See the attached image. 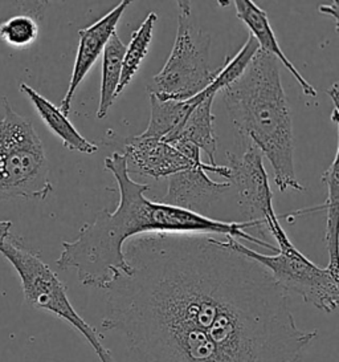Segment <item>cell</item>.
Returning <instances> with one entry per match:
<instances>
[{"instance_id": "6", "label": "cell", "mask_w": 339, "mask_h": 362, "mask_svg": "<svg viewBox=\"0 0 339 362\" xmlns=\"http://www.w3.org/2000/svg\"><path fill=\"white\" fill-rule=\"evenodd\" d=\"M0 254L4 256L20 277L27 304L51 312L77 330L95 351L100 362H114L110 351L102 342V336L89 325L74 309L68 298L66 286L42 257L24 245L23 239L12 233L0 235Z\"/></svg>"}, {"instance_id": "12", "label": "cell", "mask_w": 339, "mask_h": 362, "mask_svg": "<svg viewBox=\"0 0 339 362\" xmlns=\"http://www.w3.org/2000/svg\"><path fill=\"white\" fill-rule=\"evenodd\" d=\"M236 8V15L242 22L249 28L251 36H254V40L258 44L260 49L273 54L278 63L285 66L286 69L296 78L297 83L301 86L302 92L307 97L317 96L316 88L311 86L301 72L297 69L296 65L293 64L281 49L280 44L277 42L275 31L270 25L268 13L260 8L252 0H234L231 1Z\"/></svg>"}, {"instance_id": "17", "label": "cell", "mask_w": 339, "mask_h": 362, "mask_svg": "<svg viewBox=\"0 0 339 362\" xmlns=\"http://www.w3.org/2000/svg\"><path fill=\"white\" fill-rule=\"evenodd\" d=\"M125 51H126V45L121 40L118 33H113L102 52L100 105L95 115L98 119H104L109 113V109L114 104V100L117 98V88L122 75V63H124Z\"/></svg>"}, {"instance_id": "3", "label": "cell", "mask_w": 339, "mask_h": 362, "mask_svg": "<svg viewBox=\"0 0 339 362\" xmlns=\"http://www.w3.org/2000/svg\"><path fill=\"white\" fill-rule=\"evenodd\" d=\"M222 93L237 133L269 160L278 190L305 192L296 178L292 113L275 56L258 49L243 75Z\"/></svg>"}, {"instance_id": "10", "label": "cell", "mask_w": 339, "mask_h": 362, "mask_svg": "<svg viewBox=\"0 0 339 362\" xmlns=\"http://www.w3.org/2000/svg\"><path fill=\"white\" fill-rule=\"evenodd\" d=\"M130 0L119 1L112 11L107 12L100 21L78 31L80 42L74 59L73 72L71 76L68 90L59 107L66 117L71 113L72 101L77 88L84 81L85 77L93 68L97 59L104 52L106 44L112 37V35L117 33L118 23L126 11L127 7L130 6Z\"/></svg>"}, {"instance_id": "5", "label": "cell", "mask_w": 339, "mask_h": 362, "mask_svg": "<svg viewBox=\"0 0 339 362\" xmlns=\"http://www.w3.org/2000/svg\"><path fill=\"white\" fill-rule=\"evenodd\" d=\"M265 223L268 233L273 235L277 242L275 255L260 254L232 236L225 238L237 252L264 267L287 293L295 292L305 303L325 313L334 312L339 304V269L321 268L297 250L280 223L275 211L268 215Z\"/></svg>"}, {"instance_id": "7", "label": "cell", "mask_w": 339, "mask_h": 362, "mask_svg": "<svg viewBox=\"0 0 339 362\" xmlns=\"http://www.w3.org/2000/svg\"><path fill=\"white\" fill-rule=\"evenodd\" d=\"M210 36L192 21L190 1H178V31L169 59L148 86V95L162 101H186L211 84L218 69L208 63Z\"/></svg>"}, {"instance_id": "19", "label": "cell", "mask_w": 339, "mask_h": 362, "mask_svg": "<svg viewBox=\"0 0 339 362\" xmlns=\"http://www.w3.org/2000/svg\"><path fill=\"white\" fill-rule=\"evenodd\" d=\"M39 21L30 13H19L0 23V40L16 49L31 47L39 37Z\"/></svg>"}, {"instance_id": "11", "label": "cell", "mask_w": 339, "mask_h": 362, "mask_svg": "<svg viewBox=\"0 0 339 362\" xmlns=\"http://www.w3.org/2000/svg\"><path fill=\"white\" fill-rule=\"evenodd\" d=\"M124 151L122 154L126 157L127 163H133L141 174L155 180L170 178L201 162L191 160L163 139H150L141 134L127 139Z\"/></svg>"}, {"instance_id": "13", "label": "cell", "mask_w": 339, "mask_h": 362, "mask_svg": "<svg viewBox=\"0 0 339 362\" xmlns=\"http://www.w3.org/2000/svg\"><path fill=\"white\" fill-rule=\"evenodd\" d=\"M19 89L21 93L25 95L31 101L32 105L36 109L42 122L48 127L53 134H56L59 139H61L65 149L84 153V154L97 153L98 146L78 133V130L74 128L73 124L60 110V107L53 105L48 98L42 96L37 90H35L32 86H27L24 83L20 84Z\"/></svg>"}, {"instance_id": "16", "label": "cell", "mask_w": 339, "mask_h": 362, "mask_svg": "<svg viewBox=\"0 0 339 362\" xmlns=\"http://www.w3.org/2000/svg\"><path fill=\"white\" fill-rule=\"evenodd\" d=\"M339 148L335 153L334 160L328 166V170L322 174V182L328 189V199L322 206L313 210H302L298 213H310V211H326V233L325 242L328 251V267L333 269H339L338 266V218H339Z\"/></svg>"}, {"instance_id": "4", "label": "cell", "mask_w": 339, "mask_h": 362, "mask_svg": "<svg viewBox=\"0 0 339 362\" xmlns=\"http://www.w3.org/2000/svg\"><path fill=\"white\" fill-rule=\"evenodd\" d=\"M0 201L45 199L53 192L49 163L31 119L23 117L1 97Z\"/></svg>"}, {"instance_id": "1", "label": "cell", "mask_w": 339, "mask_h": 362, "mask_svg": "<svg viewBox=\"0 0 339 362\" xmlns=\"http://www.w3.org/2000/svg\"><path fill=\"white\" fill-rule=\"evenodd\" d=\"M130 272L106 288L105 332L137 362H302L317 330L297 327L289 293L228 240L145 234Z\"/></svg>"}, {"instance_id": "8", "label": "cell", "mask_w": 339, "mask_h": 362, "mask_svg": "<svg viewBox=\"0 0 339 362\" xmlns=\"http://www.w3.org/2000/svg\"><path fill=\"white\" fill-rule=\"evenodd\" d=\"M227 180L237 190L239 206L242 213L248 218L245 222H257L268 233L265 222L275 209L263 154L252 144H246L242 154L227 153Z\"/></svg>"}, {"instance_id": "14", "label": "cell", "mask_w": 339, "mask_h": 362, "mask_svg": "<svg viewBox=\"0 0 339 362\" xmlns=\"http://www.w3.org/2000/svg\"><path fill=\"white\" fill-rule=\"evenodd\" d=\"M215 97H208L203 100L196 107L192 109L189 117L186 118L184 124L180 127L178 132L171 134L167 139H163L165 142H178L184 141L190 142L204 151L210 160V165H216V149H218V139L215 136V115L212 113V104Z\"/></svg>"}, {"instance_id": "20", "label": "cell", "mask_w": 339, "mask_h": 362, "mask_svg": "<svg viewBox=\"0 0 339 362\" xmlns=\"http://www.w3.org/2000/svg\"><path fill=\"white\" fill-rule=\"evenodd\" d=\"M319 11L323 12L325 15H330L334 18V22L337 25V30H338L339 25V13H338V3L337 1H333V4L330 6H321L319 7Z\"/></svg>"}, {"instance_id": "18", "label": "cell", "mask_w": 339, "mask_h": 362, "mask_svg": "<svg viewBox=\"0 0 339 362\" xmlns=\"http://www.w3.org/2000/svg\"><path fill=\"white\" fill-rule=\"evenodd\" d=\"M157 21H158V15L155 12H150L146 19L139 25L137 31L131 33L130 43L127 45L125 56H124L122 75L117 88L116 97L119 96L126 89L127 86L137 75L142 62L148 54Z\"/></svg>"}, {"instance_id": "2", "label": "cell", "mask_w": 339, "mask_h": 362, "mask_svg": "<svg viewBox=\"0 0 339 362\" xmlns=\"http://www.w3.org/2000/svg\"><path fill=\"white\" fill-rule=\"evenodd\" d=\"M105 169L118 185L119 202L110 213L102 210L92 223L85 224L73 242H63V251L56 260L60 269H74L80 283L86 287L106 289L116 279L130 272L125 259V245L130 239L145 234L224 235L248 240L273 252L277 247L245 233L257 228V222H222L191 213L146 198L148 185L133 181L129 163L122 153H113L105 160Z\"/></svg>"}, {"instance_id": "15", "label": "cell", "mask_w": 339, "mask_h": 362, "mask_svg": "<svg viewBox=\"0 0 339 362\" xmlns=\"http://www.w3.org/2000/svg\"><path fill=\"white\" fill-rule=\"evenodd\" d=\"M148 98L150 119L141 136L150 139H165L178 132L192 109L199 104L195 97L186 101H162L153 95H148Z\"/></svg>"}, {"instance_id": "9", "label": "cell", "mask_w": 339, "mask_h": 362, "mask_svg": "<svg viewBox=\"0 0 339 362\" xmlns=\"http://www.w3.org/2000/svg\"><path fill=\"white\" fill-rule=\"evenodd\" d=\"M207 173L227 178L228 168L199 162L189 170L170 177L169 189L160 203L208 216L212 204L231 187V183L212 181Z\"/></svg>"}]
</instances>
